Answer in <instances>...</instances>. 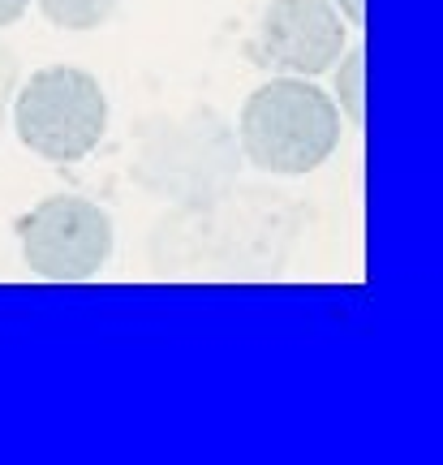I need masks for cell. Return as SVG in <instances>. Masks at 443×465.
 I'll return each instance as SVG.
<instances>
[{"instance_id":"1","label":"cell","mask_w":443,"mask_h":465,"mask_svg":"<svg viewBox=\"0 0 443 465\" xmlns=\"http://www.w3.org/2000/svg\"><path fill=\"white\" fill-rule=\"evenodd\" d=\"M241 147L224 116L194 108V113L155 116L138 130L133 143V177L155 199L185 207L220 203L237 185Z\"/></svg>"},{"instance_id":"2","label":"cell","mask_w":443,"mask_h":465,"mask_svg":"<svg viewBox=\"0 0 443 465\" xmlns=\"http://www.w3.org/2000/svg\"><path fill=\"white\" fill-rule=\"evenodd\" d=\"M340 143V108L306 78H271L241 108L237 147L254 168L301 177L328 160Z\"/></svg>"},{"instance_id":"3","label":"cell","mask_w":443,"mask_h":465,"mask_svg":"<svg viewBox=\"0 0 443 465\" xmlns=\"http://www.w3.org/2000/svg\"><path fill=\"white\" fill-rule=\"evenodd\" d=\"M17 143L52 164H74L99 147L108 130V95L95 74L48 65L14 91Z\"/></svg>"},{"instance_id":"4","label":"cell","mask_w":443,"mask_h":465,"mask_svg":"<svg viewBox=\"0 0 443 465\" xmlns=\"http://www.w3.org/2000/svg\"><path fill=\"white\" fill-rule=\"evenodd\" d=\"M17 242L39 281L83 284L113 254V220L83 194H52L17 220Z\"/></svg>"},{"instance_id":"5","label":"cell","mask_w":443,"mask_h":465,"mask_svg":"<svg viewBox=\"0 0 443 465\" xmlns=\"http://www.w3.org/2000/svg\"><path fill=\"white\" fill-rule=\"evenodd\" d=\"M345 48L349 26L331 0H271L254 39L259 65L284 69L293 78L328 74Z\"/></svg>"},{"instance_id":"6","label":"cell","mask_w":443,"mask_h":465,"mask_svg":"<svg viewBox=\"0 0 443 465\" xmlns=\"http://www.w3.org/2000/svg\"><path fill=\"white\" fill-rule=\"evenodd\" d=\"M39 9L61 31H95L113 17L116 0H39Z\"/></svg>"},{"instance_id":"7","label":"cell","mask_w":443,"mask_h":465,"mask_svg":"<svg viewBox=\"0 0 443 465\" xmlns=\"http://www.w3.org/2000/svg\"><path fill=\"white\" fill-rule=\"evenodd\" d=\"M336 95L340 108L353 125H366V52L345 48L340 52V69H336Z\"/></svg>"},{"instance_id":"8","label":"cell","mask_w":443,"mask_h":465,"mask_svg":"<svg viewBox=\"0 0 443 465\" xmlns=\"http://www.w3.org/2000/svg\"><path fill=\"white\" fill-rule=\"evenodd\" d=\"M17 78H22V65H17V52L0 39V134H5V116H9V104H14Z\"/></svg>"},{"instance_id":"9","label":"cell","mask_w":443,"mask_h":465,"mask_svg":"<svg viewBox=\"0 0 443 465\" xmlns=\"http://www.w3.org/2000/svg\"><path fill=\"white\" fill-rule=\"evenodd\" d=\"M336 9H340V17L345 22H353V26H361L366 22V0H331Z\"/></svg>"},{"instance_id":"10","label":"cell","mask_w":443,"mask_h":465,"mask_svg":"<svg viewBox=\"0 0 443 465\" xmlns=\"http://www.w3.org/2000/svg\"><path fill=\"white\" fill-rule=\"evenodd\" d=\"M26 9H31V0H0V26H14Z\"/></svg>"}]
</instances>
